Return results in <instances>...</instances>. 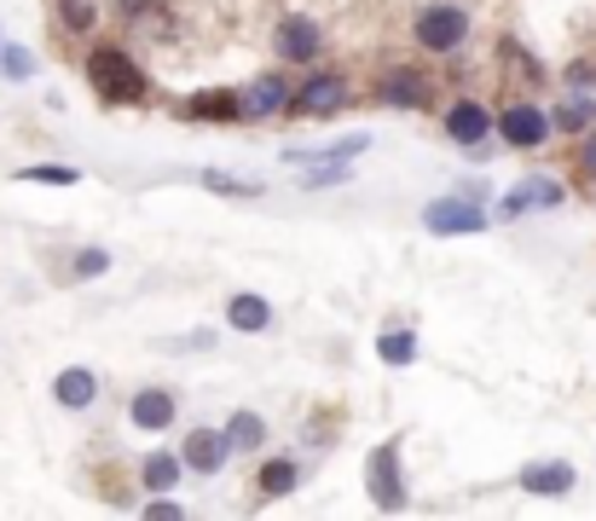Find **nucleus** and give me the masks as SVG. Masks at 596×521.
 <instances>
[{"instance_id":"4468645a","label":"nucleus","mask_w":596,"mask_h":521,"mask_svg":"<svg viewBox=\"0 0 596 521\" xmlns=\"http://www.w3.org/2000/svg\"><path fill=\"white\" fill-rule=\"evenodd\" d=\"M116 12L128 18L134 30H157V35L174 30V7H169V0H116Z\"/></svg>"},{"instance_id":"c85d7f7f","label":"nucleus","mask_w":596,"mask_h":521,"mask_svg":"<svg viewBox=\"0 0 596 521\" xmlns=\"http://www.w3.org/2000/svg\"><path fill=\"white\" fill-rule=\"evenodd\" d=\"M146 516H157V521H174V516H180V505H174V498H151V505H146Z\"/></svg>"},{"instance_id":"f8f14e48","label":"nucleus","mask_w":596,"mask_h":521,"mask_svg":"<svg viewBox=\"0 0 596 521\" xmlns=\"http://www.w3.org/2000/svg\"><path fill=\"white\" fill-rule=\"evenodd\" d=\"M319 47H324V35H319L313 18H290V24L278 30V53L290 58V65H307V58H319Z\"/></svg>"},{"instance_id":"412c9836","label":"nucleus","mask_w":596,"mask_h":521,"mask_svg":"<svg viewBox=\"0 0 596 521\" xmlns=\"http://www.w3.org/2000/svg\"><path fill=\"white\" fill-rule=\"evenodd\" d=\"M255 487H261L266 498H284V493L296 487V464H290V458H273V464L261 470V481H255Z\"/></svg>"},{"instance_id":"a211bd4d","label":"nucleus","mask_w":596,"mask_h":521,"mask_svg":"<svg viewBox=\"0 0 596 521\" xmlns=\"http://www.w3.org/2000/svg\"><path fill=\"white\" fill-rule=\"evenodd\" d=\"M226 319H232V331H266L273 325V308H266L261 296H232V302H226Z\"/></svg>"},{"instance_id":"b1692460","label":"nucleus","mask_w":596,"mask_h":521,"mask_svg":"<svg viewBox=\"0 0 596 521\" xmlns=\"http://www.w3.org/2000/svg\"><path fill=\"white\" fill-rule=\"evenodd\" d=\"M0 76H12V82H30V76H35V58H30L24 47H7V42H0Z\"/></svg>"},{"instance_id":"f257e3e1","label":"nucleus","mask_w":596,"mask_h":521,"mask_svg":"<svg viewBox=\"0 0 596 521\" xmlns=\"http://www.w3.org/2000/svg\"><path fill=\"white\" fill-rule=\"evenodd\" d=\"M88 82L105 105H139V99H146V70H139L122 47H93Z\"/></svg>"},{"instance_id":"dca6fc26","label":"nucleus","mask_w":596,"mask_h":521,"mask_svg":"<svg viewBox=\"0 0 596 521\" xmlns=\"http://www.w3.org/2000/svg\"><path fill=\"white\" fill-rule=\"evenodd\" d=\"M359 151H371V134H347L336 146H319V151H290V163H347Z\"/></svg>"},{"instance_id":"7ed1b4c3","label":"nucleus","mask_w":596,"mask_h":521,"mask_svg":"<svg viewBox=\"0 0 596 521\" xmlns=\"http://www.w3.org/2000/svg\"><path fill=\"white\" fill-rule=\"evenodd\" d=\"M377 99H382V105H400V111H428V99H435V82H428V70L394 65V70H382Z\"/></svg>"},{"instance_id":"c756f323","label":"nucleus","mask_w":596,"mask_h":521,"mask_svg":"<svg viewBox=\"0 0 596 521\" xmlns=\"http://www.w3.org/2000/svg\"><path fill=\"white\" fill-rule=\"evenodd\" d=\"M93 24V7H81V0H76V7H70V30H88Z\"/></svg>"},{"instance_id":"0eeeda50","label":"nucleus","mask_w":596,"mask_h":521,"mask_svg":"<svg viewBox=\"0 0 596 521\" xmlns=\"http://www.w3.org/2000/svg\"><path fill=\"white\" fill-rule=\"evenodd\" d=\"M423 220H428V232H440V238H463V232H481L486 227V215L475 204H463V197H446V204L423 209Z\"/></svg>"},{"instance_id":"f3484780","label":"nucleus","mask_w":596,"mask_h":521,"mask_svg":"<svg viewBox=\"0 0 596 521\" xmlns=\"http://www.w3.org/2000/svg\"><path fill=\"white\" fill-rule=\"evenodd\" d=\"M134 424H139V429H162V424H174V400L162 394V389L134 394Z\"/></svg>"},{"instance_id":"cd10ccee","label":"nucleus","mask_w":596,"mask_h":521,"mask_svg":"<svg viewBox=\"0 0 596 521\" xmlns=\"http://www.w3.org/2000/svg\"><path fill=\"white\" fill-rule=\"evenodd\" d=\"M105 267H111L105 250H81V255H76V278H93V273H105Z\"/></svg>"},{"instance_id":"20e7f679","label":"nucleus","mask_w":596,"mask_h":521,"mask_svg":"<svg viewBox=\"0 0 596 521\" xmlns=\"http://www.w3.org/2000/svg\"><path fill=\"white\" fill-rule=\"evenodd\" d=\"M365 481H371V505H377V510H400V505H405L400 452H394V447H377V452H371V464H365Z\"/></svg>"},{"instance_id":"aec40b11","label":"nucleus","mask_w":596,"mask_h":521,"mask_svg":"<svg viewBox=\"0 0 596 521\" xmlns=\"http://www.w3.org/2000/svg\"><path fill=\"white\" fill-rule=\"evenodd\" d=\"M226 440H232V447H238V452H255V447H261V440H266V424H261V417H255V412H238V417H232V424H226Z\"/></svg>"},{"instance_id":"1a4fd4ad","label":"nucleus","mask_w":596,"mask_h":521,"mask_svg":"<svg viewBox=\"0 0 596 521\" xmlns=\"http://www.w3.org/2000/svg\"><path fill=\"white\" fill-rule=\"evenodd\" d=\"M342 99H347V82H342V76H331V70H319L313 82L296 93V111L301 116H336Z\"/></svg>"},{"instance_id":"f03ea898","label":"nucleus","mask_w":596,"mask_h":521,"mask_svg":"<svg viewBox=\"0 0 596 521\" xmlns=\"http://www.w3.org/2000/svg\"><path fill=\"white\" fill-rule=\"evenodd\" d=\"M463 35H469V12H463V7H423V12H417V42H423L428 53L463 47Z\"/></svg>"},{"instance_id":"423d86ee","label":"nucleus","mask_w":596,"mask_h":521,"mask_svg":"<svg viewBox=\"0 0 596 521\" xmlns=\"http://www.w3.org/2000/svg\"><path fill=\"white\" fill-rule=\"evenodd\" d=\"M284 105H296L284 76H261V82L243 88V123H266V116H278Z\"/></svg>"},{"instance_id":"5701e85b","label":"nucleus","mask_w":596,"mask_h":521,"mask_svg":"<svg viewBox=\"0 0 596 521\" xmlns=\"http://www.w3.org/2000/svg\"><path fill=\"white\" fill-rule=\"evenodd\" d=\"M377 354L388 359V366H411V359H417V343H411V331H388L377 343Z\"/></svg>"},{"instance_id":"6e6552de","label":"nucleus","mask_w":596,"mask_h":521,"mask_svg":"<svg viewBox=\"0 0 596 521\" xmlns=\"http://www.w3.org/2000/svg\"><path fill=\"white\" fill-rule=\"evenodd\" d=\"M498 128H504V139H509L516 151H532V146H545L550 116H545V111H532V105H509V111L498 116Z\"/></svg>"},{"instance_id":"bb28decb","label":"nucleus","mask_w":596,"mask_h":521,"mask_svg":"<svg viewBox=\"0 0 596 521\" xmlns=\"http://www.w3.org/2000/svg\"><path fill=\"white\" fill-rule=\"evenodd\" d=\"M24 180H35V186H76V169H24Z\"/></svg>"},{"instance_id":"2eb2a0df","label":"nucleus","mask_w":596,"mask_h":521,"mask_svg":"<svg viewBox=\"0 0 596 521\" xmlns=\"http://www.w3.org/2000/svg\"><path fill=\"white\" fill-rule=\"evenodd\" d=\"M522 487L539 498H562V493H573V464H527Z\"/></svg>"},{"instance_id":"ddd939ff","label":"nucleus","mask_w":596,"mask_h":521,"mask_svg":"<svg viewBox=\"0 0 596 521\" xmlns=\"http://www.w3.org/2000/svg\"><path fill=\"white\" fill-rule=\"evenodd\" d=\"M226 452H232V440L215 435V429H192V435H186V464H192L197 475H215V470L226 464Z\"/></svg>"},{"instance_id":"a878e982","label":"nucleus","mask_w":596,"mask_h":521,"mask_svg":"<svg viewBox=\"0 0 596 521\" xmlns=\"http://www.w3.org/2000/svg\"><path fill=\"white\" fill-rule=\"evenodd\" d=\"M203 186H215V192H232V197H255V192H261L255 180H226V174H203Z\"/></svg>"},{"instance_id":"9d476101","label":"nucleus","mask_w":596,"mask_h":521,"mask_svg":"<svg viewBox=\"0 0 596 521\" xmlns=\"http://www.w3.org/2000/svg\"><path fill=\"white\" fill-rule=\"evenodd\" d=\"M186 116H192V123H243V93H232V88L192 93L186 99Z\"/></svg>"},{"instance_id":"39448f33","label":"nucleus","mask_w":596,"mask_h":521,"mask_svg":"<svg viewBox=\"0 0 596 521\" xmlns=\"http://www.w3.org/2000/svg\"><path fill=\"white\" fill-rule=\"evenodd\" d=\"M557 204H562V186H557V180H545V174H532V180H522V186L504 192L498 215L516 220V215H527V209H557Z\"/></svg>"},{"instance_id":"4be33fe9","label":"nucleus","mask_w":596,"mask_h":521,"mask_svg":"<svg viewBox=\"0 0 596 521\" xmlns=\"http://www.w3.org/2000/svg\"><path fill=\"white\" fill-rule=\"evenodd\" d=\"M591 116H596L591 99H568V105H562L557 116H550V123H557L562 134H580V128H591Z\"/></svg>"},{"instance_id":"7c9ffc66","label":"nucleus","mask_w":596,"mask_h":521,"mask_svg":"<svg viewBox=\"0 0 596 521\" xmlns=\"http://www.w3.org/2000/svg\"><path fill=\"white\" fill-rule=\"evenodd\" d=\"M580 163H585V174H591V180H596V134H591V139H585V151H580Z\"/></svg>"},{"instance_id":"393cba45","label":"nucleus","mask_w":596,"mask_h":521,"mask_svg":"<svg viewBox=\"0 0 596 521\" xmlns=\"http://www.w3.org/2000/svg\"><path fill=\"white\" fill-rule=\"evenodd\" d=\"M174 475H180L174 458H162V452L146 458V487H174Z\"/></svg>"},{"instance_id":"6ab92c4d","label":"nucleus","mask_w":596,"mask_h":521,"mask_svg":"<svg viewBox=\"0 0 596 521\" xmlns=\"http://www.w3.org/2000/svg\"><path fill=\"white\" fill-rule=\"evenodd\" d=\"M53 394H58V406L81 412V406H88V400H93V371H58Z\"/></svg>"},{"instance_id":"9b49d317","label":"nucleus","mask_w":596,"mask_h":521,"mask_svg":"<svg viewBox=\"0 0 596 521\" xmlns=\"http://www.w3.org/2000/svg\"><path fill=\"white\" fill-rule=\"evenodd\" d=\"M486 128H492V116H486V105H475V99H458V105L446 111V134L458 139V146H481Z\"/></svg>"}]
</instances>
